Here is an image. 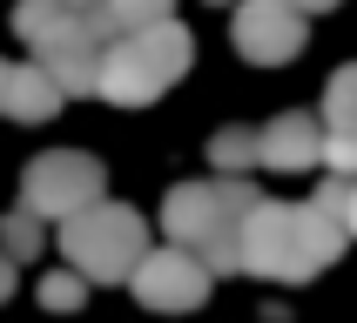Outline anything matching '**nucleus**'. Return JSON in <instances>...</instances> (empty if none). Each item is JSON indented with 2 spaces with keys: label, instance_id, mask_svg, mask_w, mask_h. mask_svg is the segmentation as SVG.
Returning a JSON list of instances; mask_svg holds the SVG:
<instances>
[{
  "label": "nucleus",
  "instance_id": "obj_1",
  "mask_svg": "<svg viewBox=\"0 0 357 323\" xmlns=\"http://www.w3.org/2000/svg\"><path fill=\"white\" fill-rule=\"evenodd\" d=\"M344 222L317 202H257L243 216V276L263 283H310L344 256Z\"/></svg>",
  "mask_w": 357,
  "mask_h": 323
},
{
  "label": "nucleus",
  "instance_id": "obj_2",
  "mask_svg": "<svg viewBox=\"0 0 357 323\" xmlns=\"http://www.w3.org/2000/svg\"><path fill=\"white\" fill-rule=\"evenodd\" d=\"M250 175H216V182H176L162 202V229L176 249L202 256L209 276H243V216L257 209Z\"/></svg>",
  "mask_w": 357,
  "mask_h": 323
},
{
  "label": "nucleus",
  "instance_id": "obj_3",
  "mask_svg": "<svg viewBox=\"0 0 357 323\" xmlns=\"http://www.w3.org/2000/svg\"><path fill=\"white\" fill-rule=\"evenodd\" d=\"M196 61V34L182 20H155L142 34H121L101 47V74H95V95L115 101V108H149L155 95H169Z\"/></svg>",
  "mask_w": 357,
  "mask_h": 323
},
{
  "label": "nucleus",
  "instance_id": "obj_4",
  "mask_svg": "<svg viewBox=\"0 0 357 323\" xmlns=\"http://www.w3.org/2000/svg\"><path fill=\"white\" fill-rule=\"evenodd\" d=\"M149 249V222L128 209V202H88L81 216L61 222V256L68 269H81L88 283H128V269Z\"/></svg>",
  "mask_w": 357,
  "mask_h": 323
},
{
  "label": "nucleus",
  "instance_id": "obj_5",
  "mask_svg": "<svg viewBox=\"0 0 357 323\" xmlns=\"http://www.w3.org/2000/svg\"><path fill=\"white\" fill-rule=\"evenodd\" d=\"M101 189H108V168L88 148H47L20 175V209H34L40 222H68L88 202H101Z\"/></svg>",
  "mask_w": 357,
  "mask_h": 323
},
{
  "label": "nucleus",
  "instance_id": "obj_6",
  "mask_svg": "<svg viewBox=\"0 0 357 323\" xmlns=\"http://www.w3.org/2000/svg\"><path fill=\"white\" fill-rule=\"evenodd\" d=\"M128 290H135L142 310H169V317H189V310H202L209 303V290H216V276L202 269V256H189V249H142V262L128 269Z\"/></svg>",
  "mask_w": 357,
  "mask_h": 323
},
{
  "label": "nucleus",
  "instance_id": "obj_7",
  "mask_svg": "<svg viewBox=\"0 0 357 323\" xmlns=\"http://www.w3.org/2000/svg\"><path fill=\"white\" fill-rule=\"evenodd\" d=\"M303 14L290 0H236V14H229V40H236L243 61H257V68H283V61L303 54Z\"/></svg>",
  "mask_w": 357,
  "mask_h": 323
},
{
  "label": "nucleus",
  "instance_id": "obj_8",
  "mask_svg": "<svg viewBox=\"0 0 357 323\" xmlns=\"http://www.w3.org/2000/svg\"><path fill=\"white\" fill-rule=\"evenodd\" d=\"M257 168H277V175H303V168H324V121L290 108V115L263 121L257 128Z\"/></svg>",
  "mask_w": 357,
  "mask_h": 323
},
{
  "label": "nucleus",
  "instance_id": "obj_9",
  "mask_svg": "<svg viewBox=\"0 0 357 323\" xmlns=\"http://www.w3.org/2000/svg\"><path fill=\"white\" fill-rule=\"evenodd\" d=\"M14 34L27 40V47H68V40H95V47H108V34H101L95 20H81L75 7H61V0H20L14 7Z\"/></svg>",
  "mask_w": 357,
  "mask_h": 323
},
{
  "label": "nucleus",
  "instance_id": "obj_10",
  "mask_svg": "<svg viewBox=\"0 0 357 323\" xmlns=\"http://www.w3.org/2000/svg\"><path fill=\"white\" fill-rule=\"evenodd\" d=\"M61 108H68V95L47 81V68H40V61H14V81H7V115H14V121H54Z\"/></svg>",
  "mask_w": 357,
  "mask_h": 323
},
{
  "label": "nucleus",
  "instance_id": "obj_11",
  "mask_svg": "<svg viewBox=\"0 0 357 323\" xmlns=\"http://www.w3.org/2000/svg\"><path fill=\"white\" fill-rule=\"evenodd\" d=\"M40 68L61 95H95V74H101V47L95 40H68V47H40Z\"/></svg>",
  "mask_w": 357,
  "mask_h": 323
},
{
  "label": "nucleus",
  "instance_id": "obj_12",
  "mask_svg": "<svg viewBox=\"0 0 357 323\" xmlns=\"http://www.w3.org/2000/svg\"><path fill=\"white\" fill-rule=\"evenodd\" d=\"M209 168H216V175H250V168H257V128H243V121L216 128V135H209Z\"/></svg>",
  "mask_w": 357,
  "mask_h": 323
},
{
  "label": "nucleus",
  "instance_id": "obj_13",
  "mask_svg": "<svg viewBox=\"0 0 357 323\" xmlns=\"http://www.w3.org/2000/svg\"><path fill=\"white\" fill-rule=\"evenodd\" d=\"M40 249H47V222H40L34 209H7V216H0V256L7 262H34Z\"/></svg>",
  "mask_w": 357,
  "mask_h": 323
},
{
  "label": "nucleus",
  "instance_id": "obj_14",
  "mask_svg": "<svg viewBox=\"0 0 357 323\" xmlns=\"http://www.w3.org/2000/svg\"><path fill=\"white\" fill-rule=\"evenodd\" d=\"M101 20H108V34H142V27H155V20H176V0H101Z\"/></svg>",
  "mask_w": 357,
  "mask_h": 323
},
{
  "label": "nucleus",
  "instance_id": "obj_15",
  "mask_svg": "<svg viewBox=\"0 0 357 323\" xmlns=\"http://www.w3.org/2000/svg\"><path fill=\"white\" fill-rule=\"evenodd\" d=\"M317 121H324V135H331V128H357V61H344L337 74H331Z\"/></svg>",
  "mask_w": 357,
  "mask_h": 323
},
{
  "label": "nucleus",
  "instance_id": "obj_16",
  "mask_svg": "<svg viewBox=\"0 0 357 323\" xmlns=\"http://www.w3.org/2000/svg\"><path fill=\"white\" fill-rule=\"evenodd\" d=\"M88 290H95V283L81 276V269H54V276H40V310H61V317H68V310L88 303Z\"/></svg>",
  "mask_w": 357,
  "mask_h": 323
},
{
  "label": "nucleus",
  "instance_id": "obj_17",
  "mask_svg": "<svg viewBox=\"0 0 357 323\" xmlns=\"http://www.w3.org/2000/svg\"><path fill=\"white\" fill-rule=\"evenodd\" d=\"M324 168L357 182V128H331V135H324Z\"/></svg>",
  "mask_w": 357,
  "mask_h": 323
},
{
  "label": "nucleus",
  "instance_id": "obj_18",
  "mask_svg": "<svg viewBox=\"0 0 357 323\" xmlns=\"http://www.w3.org/2000/svg\"><path fill=\"white\" fill-rule=\"evenodd\" d=\"M344 236L357 242V182H351V196H344Z\"/></svg>",
  "mask_w": 357,
  "mask_h": 323
},
{
  "label": "nucleus",
  "instance_id": "obj_19",
  "mask_svg": "<svg viewBox=\"0 0 357 323\" xmlns=\"http://www.w3.org/2000/svg\"><path fill=\"white\" fill-rule=\"evenodd\" d=\"M14 269H20V262H7V256H0V303L14 297V283H20V276H14Z\"/></svg>",
  "mask_w": 357,
  "mask_h": 323
},
{
  "label": "nucleus",
  "instance_id": "obj_20",
  "mask_svg": "<svg viewBox=\"0 0 357 323\" xmlns=\"http://www.w3.org/2000/svg\"><path fill=\"white\" fill-rule=\"evenodd\" d=\"M7 81H14V61H0V115H7Z\"/></svg>",
  "mask_w": 357,
  "mask_h": 323
},
{
  "label": "nucleus",
  "instance_id": "obj_21",
  "mask_svg": "<svg viewBox=\"0 0 357 323\" xmlns=\"http://www.w3.org/2000/svg\"><path fill=\"white\" fill-rule=\"evenodd\" d=\"M297 14H324V7H337V0H290Z\"/></svg>",
  "mask_w": 357,
  "mask_h": 323
},
{
  "label": "nucleus",
  "instance_id": "obj_22",
  "mask_svg": "<svg viewBox=\"0 0 357 323\" xmlns=\"http://www.w3.org/2000/svg\"><path fill=\"white\" fill-rule=\"evenodd\" d=\"M209 7H236V0H209Z\"/></svg>",
  "mask_w": 357,
  "mask_h": 323
}]
</instances>
